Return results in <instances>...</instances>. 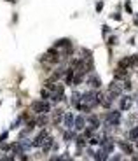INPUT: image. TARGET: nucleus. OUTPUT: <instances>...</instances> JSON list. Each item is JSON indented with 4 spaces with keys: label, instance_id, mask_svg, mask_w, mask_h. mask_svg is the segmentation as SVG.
<instances>
[{
    "label": "nucleus",
    "instance_id": "nucleus-8",
    "mask_svg": "<svg viewBox=\"0 0 138 161\" xmlns=\"http://www.w3.org/2000/svg\"><path fill=\"white\" fill-rule=\"evenodd\" d=\"M126 76H128V68L119 67L116 72H114V77H116V79H126Z\"/></svg>",
    "mask_w": 138,
    "mask_h": 161
},
{
    "label": "nucleus",
    "instance_id": "nucleus-6",
    "mask_svg": "<svg viewBox=\"0 0 138 161\" xmlns=\"http://www.w3.org/2000/svg\"><path fill=\"white\" fill-rule=\"evenodd\" d=\"M42 60H44L45 63H56L59 60V54H58V51H56V53H54V51H49V53L45 54Z\"/></svg>",
    "mask_w": 138,
    "mask_h": 161
},
{
    "label": "nucleus",
    "instance_id": "nucleus-10",
    "mask_svg": "<svg viewBox=\"0 0 138 161\" xmlns=\"http://www.w3.org/2000/svg\"><path fill=\"white\" fill-rule=\"evenodd\" d=\"M119 67H122V68H129V67H133V60H131V56H128V58H122V60H121Z\"/></svg>",
    "mask_w": 138,
    "mask_h": 161
},
{
    "label": "nucleus",
    "instance_id": "nucleus-13",
    "mask_svg": "<svg viewBox=\"0 0 138 161\" xmlns=\"http://www.w3.org/2000/svg\"><path fill=\"white\" fill-rule=\"evenodd\" d=\"M65 126H67V128H72V126H74V116H72V114H67V116H65Z\"/></svg>",
    "mask_w": 138,
    "mask_h": 161
},
{
    "label": "nucleus",
    "instance_id": "nucleus-2",
    "mask_svg": "<svg viewBox=\"0 0 138 161\" xmlns=\"http://www.w3.org/2000/svg\"><path fill=\"white\" fill-rule=\"evenodd\" d=\"M31 110L37 112V114H47L49 112V103L42 102V100H39V102H33L31 103Z\"/></svg>",
    "mask_w": 138,
    "mask_h": 161
},
{
    "label": "nucleus",
    "instance_id": "nucleus-17",
    "mask_svg": "<svg viewBox=\"0 0 138 161\" xmlns=\"http://www.w3.org/2000/svg\"><path fill=\"white\" fill-rule=\"evenodd\" d=\"M124 88L126 90H131V82H124Z\"/></svg>",
    "mask_w": 138,
    "mask_h": 161
},
{
    "label": "nucleus",
    "instance_id": "nucleus-15",
    "mask_svg": "<svg viewBox=\"0 0 138 161\" xmlns=\"http://www.w3.org/2000/svg\"><path fill=\"white\" fill-rule=\"evenodd\" d=\"M61 112L63 110H56V112H54V117H53L54 123H59V121H61Z\"/></svg>",
    "mask_w": 138,
    "mask_h": 161
},
{
    "label": "nucleus",
    "instance_id": "nucleus-3",
    "mask_svg": "<svg viewBox=\"0 0 138 161\" xmlns=\"http://www.w3.org/2000/svg\"><path fill=\"white\" fill-rule=\"evenodd\" d=\"M47 139H49V133H47L45 130H44V131H40V133L35 137V140L31 142V145H35V147H42V144H44Z\"/></svg>",
    "mask_w": 138,
    "mask_h": 161
},
{
    "label": "nucleus",
    "instance_id": "nucleus-14",
    "mask_svg": "<svg viewBox=\"0 0 138 161\" xmlns=\"http://www.w3.org/2000/svg\"><path fill=\"white\" fill-rule=\"evenodd\" d=\"M119 145H121V149H122L124 152H128V154H133V149H131V145H128L126 142H121Z\"/></svg>",
    "mask_w": 138,
    "mask_h": 161
},
{
    "label": "nucleus",
    "instance_id": "nucleus-7",
    "mask_svg": "<svg viewBox=\"0 0 138 161\" xmlns=\"http://www.w3.org/2000/svg\"><path fill=\"white\" fill-rule=\"evenodd\" d=\"M121 91H122V88H121V86L117 84V82H112L110 88H108V93H110L112 96H114V98H116V96H119Z\"/></svg>",
    "mask_w": 138,
    "mask_h": 161
},
{
    "label": "nucleus",
    "instance_id": "nucleus-1",
    "mask_svg": "<svg viewBox=\"0 0 138 161\" xmlns=\"http://www.w3.org/2000/svg\"><path fill=\"white\" fill-rule=\"evenodd\" d=\"M100 100H102V96L96 91H89V93L82 95V103H79L77 107L82 109V110H91L100 103Z\"/></svg>",
    "mask_w": 138,
    "mask_h": 161
},
{
    "label": "nucleus",
    "instance_id": "nucleus-5",
    "mask_svg": "<svg viewBox=\"0 0 138 161\" xmlns=\"http://www.w3.org/2000/svg\"><path fill=\"white\" fill-rule=\"evenodd\" d=\"M100 145H102V151L103 152H110L112 149H114V142H112V139H105V140H100Z\"/></svg>",
    "mask_w": 138,
    "mask_h": 161
},
{
    "label": "nucleus",
    "instance_id": "nucleus-4",
    "mask_svg": "<svg viewBox=\"0 0 138 161\" xmlns=\"http://www.w3.org/2000/svg\"><path fill=\"white\" fill-rule=\"evenodd\" d=\"M107 121H108V124L117 126L121 123V114H119V112H108V114H107Z\"/></svg>",
    "mask_w": 138,
    "mask_h": 161
},
{
    "label": "nucleus",
    "instance_id": "nucleus-11",
    "mask_svg": "<svg viewBox=\"0 0 138 161\" xmlns=\"http://www.w3.org/2000/svg\"><path fill=\"white\" fill-rule=\"evenodd\" d=\"M89 84L93 86V88H100V84H102V80H100V77L91 76V77H89Z\"/></svg>",
    "mask_w": 138,
    "mask_h": 161
},
{
    "label": "nucleus",
    "instance_id": "nucleus-9",
    "mask_svg": "<svg viewBox=\"0 0 138 161\" xmlns=\"http://www.w3.org/2000/svg\"><path fill=\"white\" fill-rule=\"evenodd\" d=\"M131 107V96H124L121 100V110H128Z\"/></svg>",
    "mask_w": 138,
    "mask_h": 161
},
{
    "label": "nucleus",
    "instance_id": "nucleus-12",
    "mask_svg": "<svg viewBox=\"0 0 138 161\" xmlns=\"http://www.w3.org/2000/svg\"><path fill=\"white\" fill-rule=\"evenodd\" d=\"M84 124H86L84 116H79V117H77V121H75V128H77V130H84Z\"/></svg>",
    "mask_w": 138,
    "mask_h": 161
},
{
    "label": "nucleus",
    "instance_id": "nucleus-16",
    "mask_svg": "<svg viewBox=\"0 0 138 161\" xmlns=\"http://www.w3.org/2000/svg\"><path fill=\"white\" fill-rule=\"evenodd\" d=\"M136 137H138V126L135 128V130H131V131H129V139H131V140H135Z\"/></svg>",
    "mask_w": 138,
    "mask_h": 161
}]
</instances>
